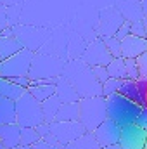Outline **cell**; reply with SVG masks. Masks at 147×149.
<instances>
[{
    "label": "cell",
    "instance_id": "cell-26",
    "mask_svg": "<svg viewBox=\"0 0 147 149\" xmlns=\"http://www.w3.org/2000/svg\"><path fill=\"white\" fill-rule=\"evenodd\" d=\"M119 85H121V80H118V78H107L104 83H102V95L104 97H109L112 94H116L118 90H119Z\"/></svg>",
    "mask_w": 147,
    "mask_h": 149
},
{
    "label": "cell",
    "instance_id": "cell-16",
    "mask_svg": "<svg viewBox=\"0 0 147 149\" xmlns=\"http://www.w3.org/2000/svg\"><path fill=\"white\" fill-rule=\"evenodd\" d=\"M62 149H101V144L97 142L94 132H85L78 139H74L73 142L66 144Z\"/></svg>",
    "mask_w": 147,
    "mask_h": 149
},
{
    "label": "cell",
    "instance_id": "cell-42",
    "mask_svg": "<svg viewBox=\"0 0 147 149\" xmlns=\"http://www.w3.org/2000/svg\"><path fill=\"white\" fill-rule=\"evenodd\" d=\"M0 149H5V148H3V144H2V142H0Z\"/></svg>",
    "mask_w": 147,
    "mask_h": 149
},
{
    "label": "cell",
    "instance_id": "cell-10",
    "mask_svg": "<svg viewBox=\"0 0 147 149\" xmlns=\"http://www.w3.org/2000/svg\"><path fill=\"white\" fill-rule=\"evenodd\" d=\"M14 28V37L17 38L24 49H30L33 52H37L38 49L42 47L45 35L40 33V30L33 28V26H23V24H17V26H12Z\"/></svg>",
    "mask_w": 147,
    "mask_h": 149
},
{
    "label": "cell",
    "instance_id": "cell-19",
    "mask_svg": "<svg viewBox=\"0 0 147 149\" xmlns=\"http://www.w3.org/2000/svg\"><path fill=\"white\" fill-rule=\"evenodd\" d=\"M16 123V101L0 95V125Z\"/></svg>",
    "mask_w": 147,
    "mask_h": 149
},
{
    "label": "cell",
    "instance_id": "cell-20",
    "mask_svg": "<svg viewBox=\"0 0 147 149\" xmlns=\"http://www.w3.org/2000/svg\"><path fill=\"white\" fill-rule=\"evenodd\" d=\"M61 104H62V101H61L55 94L50 95L49 99H45V101L42 102V111H43V118H45L47 123H50V121L55 120V114L59 111Z\"/></svg>",
    "mask_w": 147,
    "mask_h": 149
},
{
    "label": "cell",
    "instance_id": "cell-29",
    "mask_svg": "<svg viewBox=\"0 0 147 149\" xmlns=\"http://www.w3.org/2000/svg\"><path fill=\"white\" fill-rule=\"evenodd\" d=\"M132 35L146 37V24H144V19H135V21H132Z\"/></svg>",
    "mask_w": 147,
    "mask_h": 149
},
{
    "label": "cell",
    "instance_id": "cell-11",
    "mask_svg": "<svg viewBox=\"0 0 147 149\" xmlns=\"http://www.w3.org/2000/svg\"><path fill=\"white\" fill-rule=\"evenodd\" d=\"M94 135L97 139V142L101 144V148H106L109 144H116L119 142V135H121V127L111 120V118H106L95 130H94Z\"/></svg>",
    "mask_w": 147,
    "mask_h": 149
},
{
    "label": "cell",
    "instance_id": "cell-32",
    "mask_svg": "<svg viewBox=\"0 0 147 149\" xmlns=\"http://www.w3.org/2000/svg\"><path fill=\"white\" fill-rule=\"evenodd\" d=\"M9 26V17H7V7L3 5V2L0 0V31L3 28Z\"/></svg>",
    "mask_w": 147,
    "mask_h": 149
},
{
    "label": "cell",
    "instance_id": "cell-1",
    "mask_svg": "<svg viewBox=\"0 0 147 149\" xmlns=\"http://www.w3.org/2000/svg\"><path fill=\"white\" fill-rule=\"evenodd\" d=\"M62 74L73 83L80 97H94V95H102V83L95 78L92 66H88L81 57L68 61L64 64Z\"/></svg>",
    "mask_w": 147,
    "mask_h": 149
},
{
    "label": "cell",
    "instance_id": "cell-17",
    "mask_svg": "<svg viewBox=\"0 0 147 149\" xmlns=\"http://www.w3.org/2000/svg\"><path fill=\"white\" fill-rule=\"evenodd\" d=\"M57 121H76L80 120V101L76 102H62L55 114Z\"/></svg>",
    "mask_w": 147,
    "mask_h": 149
},
{
    "label": "cell",
    "instance_id": "cell-8",
    "mask_svg": "<svg viewBox=\"0 0 147 149\" xmlns=\"http://www.w3.org/2000/svg\"><path fill=\"white\" fill-rule=\"evenodd\" d=\"M81 59L88 64V66H107L112 59L111 52L107 50L104 38H97L94 42H90L85 49V52L81 54Z\"/></svg>",
    "mask_w": 147,
    "mask_h": 149
},
{
    "label": "cell",
    "instance_id": "cell-28",
    "mask_svg": "<svg viewBox=\"0 0 147 149\" xmlns=\"http://www.w3.org/2000/svg\"><path fill=\"white\" fill-rule=\"evenodd\" d=\"M125 63H126V76L132 78V80H137V78L140 76L137 61H135V59H125Z\"/></svg>",
    "mask_w": 147,
    "mask_h": 149
},
{
    "label": "cell",
    "instance_id": "cell-18",
    "mask_svg": "<svg viewBox=\"0 0 147 149\" xmlns=\"http://www.w3.org/2000/svg\"><path fill=\"white\" fill-rule=\"evenodd\" d=\"M21 49H24V47L16 37H2L0 35V57H2V61L17 54Z\"/></svg>",
    "mask_w": 147,
    "mask_h": 149
},
{
    "label": "cell",
    "instance_id": "cell-23",
    "mask_svg": "<svg viewBox=\"0 0 147 149\" xmlns=\"http://www.w3.org/2000/svg\"><path fill=\"white\" fill-rule=\"evenodd\" d=\"M121 95L139 102V90H137V81L132 80V78H125L121 80V85H119V90H118Z\"/></svg>",
    "mask_w": 147,
    "mask_h": 149
},
{
    "label": "cell",
    "instance_id": "cell-13",
    "mask_svg": "<svg viewBox=\"0 0 147 149\" xmlns=\"http://www.w3.org/2000/svg\"><path fill=\"white\" fill-rule=\"evenodd\" d=\"M55 95L62 101V102H76L80 101V94L76 92V88L73 87V83L64 76V74H59L55 78Z\"/></svg>",
    "mask_w": 147,
    "mask_h": 149
},
{
    "label": "cell",
    "instance_id": "cell-38",
    "mask_svg": "<svg viewBox=\"0 0 147 149\" xmlns=\"http://www.w3.org/2000/svg\"><path fill=\"white\" fill-rule=\"evenodd\" d=\"M102 149H121V144L119 142H116V144H109V146H106V148Z\"/></svg>",
    "mask_w": 147,
    "mask_h": 149
},
{
    "label": "cell",
    "instance_id": "cell-30",
    "mask_svg": "<svg viewBox=\"0 0 147 149\" xmlns=\"http://www.w3.org/2000/svg\"><path fill=\"white\" fill-rule=\"evenodd\" d=\"M135 61H137V66H139V73H140V76H147V50L146 52H142L139 57H135Z\"/></svg>",
    "mask_w": 147,
    "mask_h": 149
},
{
    "label": "cell",
    "instance_id": "cell-44",
    "mask_svg": "<svg viewBox=\"0 0 147 149\" xmlns=\"http://www.w3.org/2000/svg\"><path fill=\"white\" fill-rule=\"evenodd\" d=\"M21 149H31V148H23V146H21Z\"/></svg>",
    "mask_w": 147,
    "mask_h": 149
},
{
    "label": "cell",
    "instance_id": "cell-41",
    "mask_svg": "<svg viewBox=\"0 0 147 149\" xmlns=\"http://www.w3.org/2000/svg\"><path fill=\"white\" fill-rule=\"evenodd\" d=\"M9 149H21V146H16V148H9Z\"/></svg>",
    "mask_w": 147,
    "mask_h": 149
},
{
    "label": "cell",
    "instance_id": "cell-31",
    "mask_svg": "<svg viewBox=\"0 0 147 149\" xmlns=\"http://www.w3.org/2000/svg\"><path fill=\"white\" fill-rule=\"evenodd\" d=\"M94 74L95 78L99 80V83H104L107 78H109V73H107V66H94Z\"/></svg>",
    "mask_w": 147,
    "mask_h": 149
},
{
    "label": "cell",
    "instance_id": "cell-12",
    "mask_svg": "<svg viewBox=\"0 0 147 149\" xmlns=\"http://www.w3.org/2000/svg\"><path fill=\"white\" fill-rule=\"evenodd\" d=\"M147 50V38L137 37V35H128L121 40V56L125 59H135L142 52Z\"/></svg>",
    "mask_w": 147,
    "mask_h": 149
},
{
    "label": "cell",
    "instance_id": "cell-7",
    "mask_svg": "<svg viewBox=\"0 0 147 149\" xmlns=\"http://www.w3.org/2000/svg\"><path fill=\"white\" fill-rule=\"evenodd\" d=\"M85 127L81 125L80 120L76 121H50V134L59 141V144L64 148L66 144L73 142L74 139H78L81 134H85Z\"/></svg>",
    "mask_w": 147,
    "mask_h": 149
},
{
    "label": "cell",
    "instance_id": "cell-27",
    "mask_svg": "<svg viewBox=\"0 0 147 149\" xmlns=\"http://www.w3.org/2000/svg\"><path fill=\"white\" fill-rule=\"evenodd\" d=\"M128 35H132V21H128V19H125L121 24H119V28L116 30V33H114V37L119 38V40H123V38H126Z\"/></svg>",
    "mask_w": 147,
    "mask_h": 149
},
{
    "label": "cell",
    "instance_id": "cell-25",
    "mask_svg": "<svg viewBox=\"0 0 147 149\" xmlns=\"http://www.w3.org/2000/svg\"><path fill=\"white\" fill-rule=\"evenodd\" d=\"M104 38V43L107 47V50L111 52L112 57H119L121 56V40L116 37H102Z\"/></svg>",
    "mask_w": 147,
    "mask_h": 149
},
{
    "label": "cell",
    "instance_id": "cell-43",
    "mask_svg": "<svg viewBox=\"0 0 147 149\" xmlns=\"http://www.w3.org/2000/svg\"><path fill=\"white\" fill-rule=\"evenodd\" d=\"M144 149H147V141H146V144H144Z\"/></svg>",
    "mask_w": 147,
    "mask_h": 149
},
{
    "label": "cell",
    "instance_id": "cell-6",
    "mask_svg": "<svg viewBox=\"0 0 147 149\" xmlns=\"http://www.w3.org/2000/svg\"><path fill=\"white\" fill-rule=\"evenodd\" d=\"M35 52L30 49H21L17 54L7 57L2 61V76L10 78V76H24L30 74V68L33 63Z\"/></svg>",
    "mask_w": 147,
    "mask_h": 149
},
{
    "label": "cell",
    "instance_id": "cell-14",
    "mask_svg": "<svg viewBox=\"0 0 147 149\" xmlns=\"http://www.w3.org/2000/svg\"><path fill=\"white\" fill-rule=\"evenodd\" d=\"M0 142L3 144L5 149L21 146V125L17 123L0 125Z\"/></svg>",
    "mask_w": 147,
    "mask_h": 149
},
{
    "label": "cell",
    "instance_id": "cell-39",
    "mask_svg": "<svg viewBox=\"0 0 147 149\" xmlns=\"http://www.w3.org/2000/svg\"><path fill=\"white\" fill-rule=\"evenodd\" d=\"M144 24H146V38H147V16L144 17Z\"/></svg>",
    "mask_w": 147,
    "mask_h": 149
},
{
    "label": "cell",
    "instance_id": "cell-35",
    "mask_svg": "<svg viewBox=\"0 0 147 149\" xmlns=\"http://www.w3.org/2000/svg\"><path fill=\"white\" fill-rule=\"evenodd\" d=\"M35 128H37L40 139H43L45 135H49V134H50V123H47V121H42L40 125H37V127H35Z\"/></svg>",
    "mask_w": 147,
    "mask_h": 149
},
{
    "label": "cell",
    "instance_id": "cell-33",
    "mask_svg": "<svg viewBox=\"0 0 147 149\" xmlns=\"http://www.w3.org/2000/svg\"><path fill=\"white\" fill-rule=\"evenodd\" d=\"M135 123H137L139 127H142L144 130H147V104L140 108V113H139V116H137V121H135Z\"/></svg>",
    "mask_w": 147,
    "mask_h": 149
},
{
    "label": "cell",
    "instance_id": "cell-37",
    "mask_svg": "<svg viewBox=\"0 0 147 149\" xmlns=\"http://www.w3.org/2000/svg\"><path fill=\"white\" fill-rule=\"evenodd\" d=\"M0 35H2V37H14V28H12V26H7V28H3V30L0 31Z\"/></svg>",
    "mask_w": 147,
    "mask_h": 149
},
{
    "label": "cell",
    "instance_id": "cell-45",
    "mask_svg": "<svg viewBox=\"0 0 147 149\" xmlns=\"http://www.w3.org/2000/svg\"><path fill=\"white\" fill-rule=\"evenodd\" d=\"M101 149H102V148H101Z\"/></svg>",
    "mask_w": 147,
    "mask_h": 149
},
{
    "label": "cell",
    "instance_id": "cell-4",
    "mask_svg": "<svg viewBox=\"0 0 147 149\" xmlns=\"http://www.w3.org/2000/svg\"><path fill=\"white\" fill-rule=\"evenodd\" d=\"M42 121H45L42 102L26 90L17 101H16V123L21 127H37Z\"/></svg>",
    "mask_w": 147,
    "mask_h": 149
},
{
    "label": "cell",
    "instance_id": "cell-9",
    "mask_svg": "<svg viewBox=\"0 0 147 149\" xmlns=\"http://www.w3.org/2000/svg\"><path fill=\"white\" fill-rule=\"evenodd\" d=\"M146 141H147V130L139 127L137 123L121 127V135H119L121 149H144Z\"/></svg>",
    "mask_w": 147,
    "mask_h": 149
},
{
    "label": "cell",
    "instance_id": "cell-15",
    "mask_svg": "<svg viewBox=\"0 0 147 149\" xmlns=\"http://www.w3.org/2000/svg\"><path fill=\"white\" fill-rule=\"evenodd\" d=\"M26 90H28V88H24V87H21V85L14 83L12 80L0 76V95L9 97V99H12V101H17V99L26 92Z\"/></svg>",
    "mask_w": 147,
    "mask_h": 149
},
{
    "label": "cell",
    "instance_id": "cell-5",
    "mask_svg": "<svg viewBox=\"0 0 147 149\" xmlns=\"http://www.w3.org/2000/svg\"><path fill=\"white\" fill-rule=\"evenodd\" d=\"M64 61L57 59L50 54H42V52H35L31 68H30V80L35 78H57L59 74H62L64 70Z\"/></svg>",
    "mask_w": 147,
    "mask_h": 149
},
{
    "label": "cell",
    "instance_id": "cell-2",
    "mask_svg": "<svg viewBox=\"0 0 147 149\" xmlns=\"http://www.w3.org/2000/svg\"><path fill=\"white\" fill-rule=\"evenodd\" d=\"M106 108H107V118L114 120L119 127H126L137 121V116L140 113V104L121 95L119 92L106 97Z\"/></svg>",
    "mask_w": 147,
    "mask_h": 149
},
{
    "label": "cell",
    "instance_id": "cell-34",
    "mask_svg": "<svg viewBox=\"0 0 147 149\" xmlns=\"http://www.w3.org/2000/svg\"><path fill=\"white\" fill-rule=\"evenodd\" d=\"M9 80H12L14 83L21 85V87H24V88H28V87H30V83H31V80H30V76H28V74H24V76H10Z\"/></svg>",
    "mask_w": 147,
    "mask_h": 149
},
{
    "label": "cell",
    "instance_id": "cell-36",
    "mask_svg": "<svg viewBox=\"0 0 147 149\" xmlns=\"http://www.w3.org/2000/svg\"><path fill=\"white\" fill-rule=\"evenodd\" d=\"M31 149H62V148H57V146H54V144H50V142H47V141H43V139H40L37 144H33Z\"/></svg>",
    "mask_w": 147,
    "mask_h": 149
},
{
    "label": "cell",
    "instance_id": "cell-24",
    "mask_svg": "<svg viewBox=\"0 0 147 149\" xmlns=\"http://www.w3.org/2000/svg\"><path fill=\"white\" fill-rule=\"evenodd\" d=\"M38 141H40V135L35 127H21V146L23 148H31Z\"/></svg>",
    "mask_w": 147,
    "mask_h": 149
},
{
    "label": "cell",
    "instance_id": "cell-3",
    "mask_svg": "<svg viewBox=\"0 0 147 149\" xmlns=\"http://www.w3.org/2000/svg\"><path fill=\"white\" fill-rule=\"evenodd\" d=\"M106 118H107V108L104 95L80 99V121L87 132H94Z\"/></svg>",
    "mask_w": 147,
    "mask_h": 149
},
{
    "label": "cell",
    "instance_id": "cell-22",
    "mask_svg": "<svg viewBox=\"0 0 147 149\" xmlns=\"http://www.w3.org/2000/svg\"><path fill=\"white\" fill-rule=\"evenodd\" d=\"M28 92L37 99L38 102H43L45 99H49L50 95L55 94V85L54 83H45V85H30Z\"/></svg>",
    "mask_w": 147,
    "mask_h": 149
},
{
    "label": "cell",
    "instance_id": "cell-21",
    "mask_svg": "<svg viewBox=\"0 0 147 149\" xmlns=\"http://www.w3.org/2000/svg\"><path fill=\"white\" fill-rule=\"evenodd\" d=\"M107 73H109L111 78H118V80L128 78L126 76V63H125V57L123 56L111 59V63L107 64Z\"/></svg>",
    "mask_w": 147,
    "mask_h": 149
},
{
    "label": "cell",
    "instance_id": "cell-40",
    "mask_svg": "<svg viewBox=\"0 0 147 149\" xmlns=\"http://www.w3.org/2000/svg\"><path fill=\"white\" fill-rule=\"evenodd\" d=\"M0 76H2V57H0Z\"/></svg>",
    "mask_w": 147,
    "mask_h": 149
}]
</instances>
